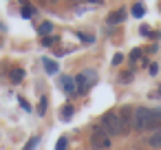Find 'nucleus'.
I'll use <instances>...</instances> for the list:
<instances>
[{
	"mask_svg": "<svg viewBox=\"0 0 161 150\" xmlns=\"http://www.w3.org/2000/svg\"><path fill=\"white\" fill-rule=\"evenodd\" d=\"M33 14H36V9H33V7H29V5H25V7H22V16H25V18H31Z\"/></svg>",
	"mask_w": 161,
	"mask_h": 150,
	"instance_id": "4468645a",
	"label": "nucleus"
},
{
	"mask_svg": "<svg viewBox=\"0 0 161 150\" xmlns=\"http://www.w3.org/2000/svg\"><path fill=\"white\" fill-rule=\"evenodd\" d=\"M132 16H135V18H141V16H143V7H141V5H135V7H132Z\"/></svg>",
	"mask_w": 161,
	"mask_h": 150,
	"instance_id": "2eb2a0df",
	"label": "nucleus"
},
{
	"mask_svg": "<svg viewBox=\"0 0 161 150\" xmlns=\"http://www.w3.org/2000/svg\"><path fill=\"white\" fill-rule=\"evenodd\" d=\"M93 150H95V148H93Z\"/></svg>",
	"mask_w": 161,
	"mask_h": 150,
	"instance_id": "c85d7f7f",
	"label": "nucleus"
},
{
	"mask_svg": "<svg viewBox=\"0 0 161 150\" xmlns=\"http://www.w3.org/2000/svg\"><path fill=\"white\" fill-rule=\"evenodd\" d=\"M119 117H121L124 130L128 132V130H130V126H132V119H135V110H132V108H128V106H124V108L119 110Z\"/></svg>",
	"mask_w": 161,
	"mask_h": 150,
	"instance_id": "39448f33",
	"label": "nucleus"
},
{
	"mask_svg": "<svg viewBox=\"0 0 161 150\" xmlns=\"http://www.w3.org/2000/svg\"><path fill=\"white\" fill-rule=\"evenodd\" d=\"M157 71H159V66L157 64H150V75H157Z\"/></svg>",
	"mask_w": 161,
	"mask_h": 150,
	"instance_id": "5701e85b",
	"label": "nucleus"
},
{
	"mask_svg": "<svg viewBox=\"0 0 161 150\" xmlns=\"http://www.w3.org/2000/svg\"><path fill=\"white\" fill-rule=\"evenodd\" d=\"M38 141H40V137H31V139L27 141V146H25L22 150H36V146H38Z\"/></svg>",
	"mask_w": 161,
	"mask_h": 150,
	"instance_id": "ddd939ff",
	"label": "nucleus"
},
{
	"mask_svg": "<svg viewBox=\"0 0 161 150\" xmlns=\"http://www.w3.org/2000/svg\"><path fill=\"white\" fill-rule=\"evenodd\" d=\"M154 126H161V110L135 108L132 128H137V130H150V128H154Z\"/></svg>",
	"mask_w": 161,
	"mask_h": 150,
	"instance_id": "f257e3e1",
	"label": "nucleus"
},
{
	"mask_svg": "<svg viewBox=\"0 0 161 150\" xmlns=\"http://www.w3.org/2000/svg\"><path fill=\"white\" fill-rule=\"evenodd\" d=\"M141 33H143V36H150V29H148V27L143 25V27H141Z\"/></svg>",
	"mask_w": 161,
	"mask_h": 150,
	"instance_id": "393cba45",
	"label": "nucleus"
},
{
	"mask_svg": "<svg viewBox=\"0 0 161 150\" xmlns=\"http://www.w3.org/2000/svg\"><path fill=\"white\" fill-rule=\"evenodd\" d=\"M38 113H40V115H44V113H47V97H42V99H40V108H38Z\"/></svg>",
	"mask_w": 161,
	"mask_h": 150,
	"instance_id": "a211bd4d",
	"label": "nucleus"
},
{
	"mask_svg": "<svg viewBox=\"0 0 161 150\" xmlns=\"http://www.w3.org/2000/svg\"><path fill=\"white\" fill-rule=\"evenodd\" d=\"M130 80H132V73H130V71H128L126 75H121V82H130Z\"/></svg>",
	"mask_w": 161,
	"mask_h": 150,
	"instance_id": "4be33fe9",
	"label": "nucleus"
},
{
	"mask_svg": "<svg viewBox=\"0 0 161 150\" xmlns=\"http://www.w3.org/2000/svg\"><path fill=\"white\" fill-rule=\"evenodd\" d=\"M53 3H55V0H53Z\"/></svg>",
	"mask_w": 161,
	"mask_h": 150,
	"instance_id": "cd10ccee",
	"label": "nucleus"
},
{
	"mask_svg": "<svg viewBox=\"0 0 161 150\" xmlns=\"http://www.w3.org/2000/svg\"><path fill=\"white\" fill-rule=\"evenodd\" d=\"M124 20H126V9H117V11L108 14V18H106L108 25H119V22H124Z\"/></svg>",
	"mask_w": 161,
	"mask_h": 150,
	"instance_id": "423d86ee",
	"label": "nucleus"
},
{
	"mask_svg": "<svg viewBox=\"0 0 161 150\" xmlns=\"http://www.w3.org/2000/svg\"><path fill=\"white\" fill-rule=\"evenodd\" d=\"M60 117H62L64 121H69V119L73 117V106H64V108H62V113H60Z\"/></svg>",
	"mask_w": 161,
	"mask_h": 150,
	"instance_id": "9b49d317",
	"label": "nucleus"
},
{
	"mask_svg": "<svg viewBox=\"0 0 161 150\" xmlns=\"http://www.w3.org/2000/svg\"><path fill=\"white\" fill-rule=\"evenodd\" d=\"M69 3H73V5H77V3H84V0H69Z\"/></svg>",
	"mask_w": 161,
	"mask_h": 150,
	"instance_id": "bb28decb",
	"label": "nucleus"
},
{
	"mask_svg": "<svg viewBox=\"0 0 161 150\" xmlns=\"http://www.w3.org/2000/svg\"><path fill=\"white\" fill-rule=\"evenodd\" d=\"M66 143H69V141H66V137H60V139H58L55 150H66Z\"/></svg>",
	"mask_w": 161,
	"mask_h": 150,
	"instance_id": "dca6fc26",
	"label": "nucleus"
},
{
	"mask_svg": "<svg viewBox=\"0 0 161 150\" xmlns=\"http://www.w3.org/2000/svg\"><path fill=\"white\" fill-rule=\"evenodd\" d=\"M121 60H124V55H121V53H117V55L113 58V64H121Z\"/></svg>",
	"mask_w": 161,
	"mask_h": 150,
	"instance_id": "412c9836",
	"label": "nucleus"
},
{
	"mask_svg": "<svg viewBox=\"0 0 161 150\" xmlns=\"http://www.w3.org/2000/svg\"><path fill=\"white\" fill-rule=\"evenodd\" d=\"M102 128H104L110 137H113V135H126L124 124H121V117H119V113H115V110L104 113V117H102Z\"/></svg>",
	"mask_w": 161,
	"mask_h": 150,
	"instance_id": "f03ea898",
	"label": "nucleus"
},
{
	"mask_svg": "<svg viewBox=\"0 0 161 150\" xmlns=\"http://www.w3.org/2000/svg\"><path fill=\"white\" fill-rule=\"evenodd\" d=\"M38 31H40V33H42V36H49V33H51V31H53V25H51V22H42V25H40V29H38Z\"/></svg>",
	"mask_w": 161,
	"mask_h": 150,
	"instance_id": "f8f14e48",
	"label": "nucleus"
},
{
	"mask_svg": "<svg viewBox=\"0 0 161 150\" xmlns=\"http://www.w3.org/2000/svg\"><path fill=\"white\" fill-rule=\"evenodd\" d=\"M91 143H93L95 150H108V146H110V135H108L102 126H95L93 132H91Z\"/></svg>",
	"mask_w": 161,
	"mask_h": 150,
	"instance_id": "7ed1b4c3",
	"label": "nucleus"
},
{
	"mask_svg": "<svg viewBox=\"0 0 161 150\" xmlns=\"http://www.w3.org/2000/svg\"><path fill=\"white\" fill-rule=\"evenodd\" d=\"M80 40H82V42H86V44H91L95 38H93V36H88V33H80Z\"/></svg>",
	"mask_w": 161,
	"mask_h": 150,
	"instance_id": "f3484780",
	"label": "nucleus"
},
{
	"mask_svg": "<svg viewBox=\"0 0 161 150\" xmlns=\"http://www.w3.org/2000/svg\"><path fill=\"white\" fill-rule=\"evenodd\" d=\"M139 55H141V49H135V51L130 53V60H139Z\"/></svg>",
	"mask_w": 161,
	"mask_h": 150,
	"instance_id": "aec40b11",
	"label": "nucleus"
},
{
	"mask_svg": "<svg viewBox=\"0 0 161 150\" xmlns=\"http://www.w3.org/2000/svg\"><path fill=\"white\" fill-rule=\"evenodd\" d=\"M148 146H150V148H161V128H157V130L148 137Z\"/></svg>",
	"mask_w": 161,
	"mask_h": 150,
	"instance_id": "6e6552de",
	"label": "nucleus"
},
{
	"mask_svg": "<svg viewBox=\"0 0 161 150\" xmlns=\"http://www.w3.org/2000/svg\"><path fill=\"white\" fill-rule=\"evenodd\" d=\"M9 77H11V82H14V84H20V82H22V77H25V71H22V69H14Z\"/></svg>",
	"mask_w": 161,
	"mask_h": 150,
	"instance_id": "1a4fd4ad",
	"label": "nucleus"
},
{
	"mask_svg": "<svg viewBox=\"0 0 161 150\" xmlns=\"http://www.w3.org/2000/svg\"><path fill=\"white\" fill-rule=\"evenodd\" d=\"M95 82H97V73L95 71H84V73H80L77 77H75V84H77V93H86L91 86H95Z\"/></svg>",
	"mask_w": 161,
	"mask_h": 150,
	"instance_id": "20e7f679",
	"label": "nucleus"
},
{
	"mask_svg": "<svg viewBox=\"0 0 161 150\" xmlns=\"http://www.w3.org/2000/svg\"><path fill=\"white\" fill-rule=\"evenodd\" d=\"M42 64H44V69H47L49 73H58V62H53V60L44 58V60H42Z\"/></svg>",
	"mask_w": 161,
	"mask_h": 150,
	"instance_id": "9d476101",
	"label": "nucleus"
},
{
	"mask_svg": "<svg viewBox=\"0 0 161 150\" xmlns=\"http://www.w3.org/2000/svg\"><path fill=\"white\" fill-rule=\"evenodd\" d=\"M62 88H64L66 95H75L77 93V84H75L73 77H62Z\"/></svg>",
	"mask_w": 161,
	"mask_h": 150,
	"instance_id": "0eeeda50",
	"label": "nucleus"
},
{
	"mask_svg": "<svg viewBox=\"0 0 161 150\" xmlns=\"http://www.w3.org/2000/svg\"><path fill=\"white\" fill-rule=\"evenodd\" d=\"M86 3H91V5H102L104 0H86Z\"/></svg>",
	"mask_w": 161,
	"mask_h": 150,
	"instance_id": "a878e982",
	"label": "nucleus"
},
{
	"mask_svg": "<svg viewBox=\"0 0 161 150\" xmlns=\"http://www.w3.org/2000/svg\"><path fill=\"white\" fill-rule=\"evenodd\" d=\"M42 44H44V47H51V44H55V38H44Z\"/></svg>",
	"mask_w": 161,
	"mask_h": 150,
	"instance_id": "6ab92c4d",
	"label": "nucleus"
},
{
	"mask_svg": "<svg viewBox=\"0 0 161 150\" xmlns=\"http://www.w3.org/2000/svg\"><path fill=\"white\" fill-rule=\"evenodd\" d=\"M20 104H22V108H25V110H31V106H29V104H27L22 97H20Z\"/></svg>",
	"mask_w": 161,
	"mask_h": 150,
	"instance_id": "b1692460",
	"label": "nucleus"
}]
</instances>
